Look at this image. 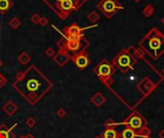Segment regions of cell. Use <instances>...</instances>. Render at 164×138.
<instances>
[{
    "label": "cell",
    "instance_id": "cell-4",
    "mask_svg": "<svg viewBox=\"0 0 164 138\" xmlns=\"http://www.w3.org/2000/svg\"><path fill=\"white\" fill-rule=\"evenodd\" d=\"M114 71H115V69H114L113 65L110 64L106 60H103L94 68L95 74L108 86H109V84H111V82H113L112 79H111V75L114 73Z\"/></svg>",
    "mask_w": 164,
    "mask_h": 138
},
{
    "label": "cell",
    "instance_id": "cell-34",
    "mask_svg": "<svg viewBox=\"0 0 164 138\" xmlns=\"http://www.w3.org/2000/svg\"><path fill=\"white\" fill-rule=\"evenodd\" d=\"M58 1H61V2H62V1H64V0H58Z\"/></svg>",
    "mask_w": 164,
    "mask_h": 138
},
{
    "label": "cell",
    "instance_id": "cell-8",
    "mask_svg": "<svg viewBox=\"0 0 164 138\" xmlns=\"http://www.w3.org/2000/svg\"><path fill=\"white\" fill-rule=\"evenodd\" d=\"M17 127V124H13L12 127H8L5 124L0 125V138H15L13 129Z\"/></svg>",
    "mask_w": 164,
    "mask_h": 138
},
{
    "label": "cell",
    "instance_id": "cell-26",
    "mask_svg": "<svg viewBox=\"0 0 164 138\" xmlns=\"http://www.w3.org/2000/svg\"><path fill=\"white\" fill-rule=\"evenodd\" d=\"M6 84H7V79L5 78L3 74L0 73V88L3 87Z\"/></svg>",
    "mask_w": 164,
    "mask_h": 138
},
{
    "label": "cell",
    "instance_id": "cell-23",
    "mask_svg": "<svg viewBox=\"0 0 164 138\" xmlns=\"http://www.w3.org/2000/svg\"><path fill=\"white\" fill-rule=\"evenodd\" d=\"M45 54H46V56L49 58H54V56L56 55V52H55V50L52 47H48L45 50Z\"/></svg>",
    "mask_w": 164,
    "mask_h": 138
},
{
    "label": "cell",
    "instance_id": "cell-27",
    "mask_svg": "<svg viewBox=\"0 0 164 138\" xmlns=\"http://www.w3.org/2000/svg\"><path fill=\"white\" fill-rule=\"evenodd\" d=\"M47 23H48V20L46 19V17H40V20H39V24L42 26H46L47 25Z\"/></svg>",
    "mask_w": 164,
    "mask_h": 138
},
{
    "label": "cell",
    "instance_id": "cell-20",
    "mask_svg": "<svg viewBox=\"0 0 164 138\" xmlns=\"http://www.w3.org/2000/svg\"><path fill=\"white\" fill-rule=\"evenodd\" d=\"M159 35H160V33H159V31H158L157 28H153V29H151V31H150L148 34H147L146 38H153L157 37V36H159Z\"/></svg>",
    "mask_w": 164,
    "mask_h": 138
},
{
    "label": "cell",
    "instance_id": "cell-35",
    "mask_svg": "<svg viewBox=\"0 0 164 138\" xmlns=\"http://www.w3.org/2000/svg\"><path fill=\"white\" fill-rule=\"evenodd\" d=\"M163 72H164V70H163Z\"/></svg>",
    "mask_w": 164,
    "mask_h": 138
},
{
    "label": "cell",
    "instance_id": "cell-13",
    "mask_svg": "<svg viewBox=\"0 0 164 138\" xmlns=\"http://www.w3.org/2000/svg\"><path fill=\"white\" fill-rule=\"evenodd\" d=\"M120 137L121 138H135L138 137L137 132L130 128H125L120 133Z\"/></svg>",
    "mask_w": 164,
    "mask_h": 138
},
{
    "label": "cell",
    "instance_id": "cell-24",
    "mask_svg": "<svg viewBox=\"0 0 164 138\" xmlns=\"http://www.w3.org/2000/svg\"><path fill=\"white\" fill-rule=\"evenodd\" d=\"M56 114L59 118H64V117H65V115H66V111H65L64 109H59L57 110Z\"/></svg>",
    "mask_w": 164,
    "mask_h": 138
},
{
    "label": "cell",
    "instance_id": "cell-2",
    "mask_svg": "<svg viewBox=\"0 0 164 138\" xmlns=\"http://www.w3.org/2000/svg\"><path fill=\"white\" fill-rule=\"evenodd\" d=\"M139 45L145 49L152 58L157 59L164 52V36L160 34L159 36L153 38H148L145 37L139 42Z\"/></svg>",
    "mask_w": 164,
    "mask_h": 138
},
{
    "label": "cell",
    "instance_id": "cell-14",
    "mask_svg": "<svg viewBox=\"0 0 164 138\" xmlns=\"http://www.w3.org/2000/svg\"><path fill=\"white\" fill-rule=\"evenodd\" d=\"M17 60L22 65H26V64H28L30 62H31V57L29 56L28 53L23 52V53H21L19 56H18Z\"/></svg>",
    "mask_w": 164,
    "mask_h": 138
},
{
    "label": "cell",
    "instance_id": "cell-6",
    "mask_svg": "<svg viewBox=\"0 0 164 138\" xmlns=\"http://www.w3.org/2000/svg\"><path fill=\"white\" fill-rule=\"evenodd\" d=\"M100 9L103 11V13H106V16L110 17L116 13L117 10L122 9V7L117 3L115 0H104L100 4Z\"/></svg>",
    "mask_w": 164,
    "mask_h": 138
},
{
    "label": "cell",
    "instance_id": "cell-12",
    "mask_svg": "<svg viewBox=\"0 0 164 138\" xmlns=\"http://www.w3.org/2000/svg\"><path fill=\"white\" fill-rule=\"evenodd\" d=\"M90 101H91V103L93 104V105H95V106H96L97 107H101L106 102V98L104 97V96L101 94V93L96 92L91 97Z\"/></svg>",
    "mask_w": 164,
    "mask_h": 138
},
{
    "label": "cell",
    "instance_id": "cell-22",
    "mask_svg": "<svg viewBox=\"0 0 164 138\" xmlns=\"http://www.w3.org/2000/svg\"><path fill=\"white\" fill-rule=\"evenodd\" d=\"M26 125L29 127V128H34V127L37 125V120L35 119L34 117H28L26 120Z\"/></svg>",
    "mask_w": 164,
    "mask_h": 138
},
{
    "label": "cell",
    "instance_id": "cell-30",
    "mask_svg": "<svg viewBox=\"0 0 164 138\" xmlns=\"http://www.w3.org/2000/svg\"><path fill=\"white\" fill-rule=\"evenodd\" d=\"M3 64H4L3 62H2V60H0V67H2V66H3Z\"/></svg>",
    "mask_w": 164,
    "mask_h": 138
},
{
    "label": "cell",
    "instance_id": "cell-16",
    "mask_svg": "<svg viewBox=\"0 0 164 138\" xmlns=\"http://www.w3.org/2000/svg\"><path fill=\"white\" fill-rule=\"evenodd\" d=\"M154 12H155V9L152 5H147L143 9V15L146 16V17H150L151 15H153Z\"/></svg>",
    "mask_w": 164,
    "mask_h": 138
},
{
    "label": "cell",
    "instance_id": "cell-1",
    "mask_svg": "<svg viewBox=\"0 0 164 138\" xmlns=\"http://www.w3.org/2000/svg\"><path fill=\"white\" fill-rule=\"evenodd\" d=\"M52 86L53 84L34 65L25 72L18 73L13 84V87L31 106L42 100Z\"/></svg>",
    "mask_w": 164,
    "mask_h": 138
},
{
    "label": "cell",
    "instance_id": "cell-29",
    "mask_svg": "<svg viewBox=\"0 0 164 138\" xmlns=\"http://www.w3.org/2000/svg\"><path fill=\"white\" fill-rule=\"evenodd\" d=\"M159 136H160V138H164V129L159 133Z\"/></svg>",
    "mask_w": 164,
    "mask_h": 138
},
{
    "label": "cell",
    "instance_id": "cell-17",
    "mask_svg": "<svg viewBox=\"0 0 164 138\" xmlns=\"http://www.w3.org/2000/svg\"><path fill=\"white\" fill-rule=\"evenodd\" d=\"M151 129H147L146 127L145 128H143L142 129H140L138 132H137V134H138V137H142V138H144V137H147V136H150V134H151Z\"/></svg>",
    "mask_w": 164,
    "mask_h": 138
},
{
    "label": "cell",
    "instance_id": "cell-31",
    "mask_svg": "<svg viewBox=\"0 0 164 138\" xmlns=\"http://www.w3.org/2000/svg\"><path fill=\"white\" fill-rule=\"evenodd\" d=\"M161 23H162V24H163V25H164V16H163V17H162V18H161Z\"/></svg>",
    "mask_w": 164,
    "mask_h": 138
},
{
    "label": "cell",
    "instance_id": "cell-10",
    "mask_svg": "<svg viewBox=\"0 0 164 138\" xmlns=\"http://www.w3.org/2000/svg\"><path fill=\"white\" fill-rule=\"evenodd\" d=\"M2 109H3L4 112L6 113L8 116H12V115H13L16 111H17L18 107L15 104H13L12 101H8L3 106Z\"/></svg>",
    "mask_w": 164,
    "mask_h": 138
},
{
    "label": "cell",
    "instance_id": "cell-32",
    "mask_svg": "<svg viewBox=\"0 0 164 138\" xmlns=\"http://www.w3.org/2000/svg\"><path fill=\"white\" fill-rule=\"evenodd\" d=\"M94 138H103V137L101 136V135H97V136H95Z\"/></svg>",
    "mask_w": 164,
    "mask_h": 138
},
{
    "label": "cell",
    "instance_id": "cell-33",
    "mask_svg": "<svg viewBox=\"0 0 164 138\" xmlns=\"http://www.w3.org/2000/svg\"><path fill=\"white\" fill-rule=\"evenodd\" d=\"M133 2H135V3H138V2H140V0H133Z\"/></svg>",
    "mask_w": 164,
    "mask_h": 138
},
{
    "label": "cell",
    "instance_id": "cell-15",
    "mask_svg": "<svg viewBox=\"0 0 164 138\" xmlns=\"http://www.w3.org/2000/svg\"><path fill=\"white\" fill-rule=\"evenodd\" d=\"M11 5L12 3L10 2V0H0V12L4 13L5 11L9 10Z\"/></svg>",
    "mask_w": 164,
    "mask_h": 138
},
{
    "label": "cell",
    "instance_id": "cell-18",
    "mask_svg": "<svg viewBox=\"0 0 164 138\" xmlns=\"http://www.w3.org/2000/svg\"><path fill=\"white\" fill-rule=\"evenodd\" d=\"M73 3H72V0H64L62 2V8L64 10H70L72 9Z\"/></svg>",
    "mask_w": 164,
    "mask_h": 138
},
{
    "label": "cell",
    "instance_id": "cell-7",
    "mask_svg": "<svg viewBox=\"0 0 164 138\" xmlns=\"http://www.w3.org/2000/svg\"><path fill=\"white\" fill-rule=\"evenodd\" d=\"M70 59L73 60L75 65L80 69H84L89 64V60H88V57H87V54L84 53V52L80 54L73 55L72 57H70Z\"/></svg>",
    "mask_w": 164,
    "mask_h": 138
},
{
    "label": "cell",
    "instance_id": "cell-25",
    "mask_svg": "<svg viewBox=\"0 0 164 138\" xmlns=\"http://www.w3.org/2000/svg\"><path fill=\"white\" fill-rule=\"evenodd\" d=\"M39 20H40V15H39L37 13H35V15H33V16L31 17V21L34 24H39Z\"/></svg>",
    "mask_w": 164,
    "mask_h": 138
},
{
    "label": "cell",
    "instance_id": "cell-28",
    "mask_svg": "<svg viewBox=\"0 0 164 138\" xmlns=\"http://www.w3.org/2000/svg\"><path fill=\"white\" fill-rule=\"evenodd\" d=\"M19 138H35V137L31 133H27L26 135H22V136H20Z\"/></svg>",
    "mask_w": 164,
    "mask_h": 138
},
{
    "label": "cell",
    "instance_id": "cell-9",
    "mask_svg": "<svg viewBox=\"0 0 164 138\" xmlns=\"http://www.w3.org/2000/svg\"><path fill=\"white\" fill-rule=\"evenodd\" d=\"M70 56L67 54V52L65 51H60L58 54H56L54 56V62L59 64L60 66H64L67 63L69 60Z\"/></svg>",
    "mask_w": 164,
    "mask_h": 138
},
{
    "label": "cell",
    "instance_id": "cell-5",
    "mask_svg": "<svg viewBox=\"0 0 164 138\" xmlns=\"http://www.w3.org/2000/svg\"><path fill=\"white\" fill-rule=\"evenodd\" d=\"M135 63L136 60L128 50L121 51L113 60V65L119 68L124 73L127 72L129 69H132Z\"/></svg>",
    "mask_w": 164,
    "mask_h": 138
},
{
    "label": "cell",
    "instance_id": "cell-19",
    "mask_svg": "<svg viewBox=\"0 0 164 138\" xmlns=\"http://www.w3.org/2000/svg\"><path fill=\"white\" fill-rule=\"evenodd\" d=\"M87 17H88V19L91 22H93V23H95V22H97L98 20H99L100 19V15H98V13H96V12H91L88 15V16H87Z\"/></svg>",
    "mask_w": 164,
    "mask_h": 138
},
{
    "label": "cell",
    "instance_id": "cell-3",
    "mask_svg": "<svg viewBox=\"0 0 164 138\" xmlns=\"http://www.w3.org/2000/svg\"><path fill=\"white\" fill-rule=\"evenodd\" d=\"M118 125L119 126H127V128H130V129H133V131H135L136 132H138L140 129H142L147 126V122L139 113L133 112L127 118V120L122 123H113V122L106 123V127H114V126H118Z\"/></svg>",
    "mask_w": 164,
    "mask_h": 138
},
{
    "label": "cell",
    "instance_id": "cell-21",
    "mask_svg": "<svg viewBox=\"0 0 164 138\" xmlns=\"http://www.w3.org/2000/svg\"><path fill=\"white\" fill-rule=\"evenodd\" d=\"M10 26L12 27L13 29H17L18 27L20 26V20L16 17H13L12 20L10 21Z\"/></svg>",
    "mask_w": 164,
    "mask_h": 138
},
{
    "label": "cell",
    "instance_id": "cell-11",
    "mask_svg": "<svg viewBox=\"0 0 164 138\" xmlns=\"http://www.w3.org/2000/svg\"><path fill=\"white\" fill-rule=\"evenodd\" d=\"M101 136L103 138H121L120 134H118V132L113 127H106V129L102 132Z\"/></svg>",
    "mask_w": 164,
    "mask_h": 138
}]
</instances>
